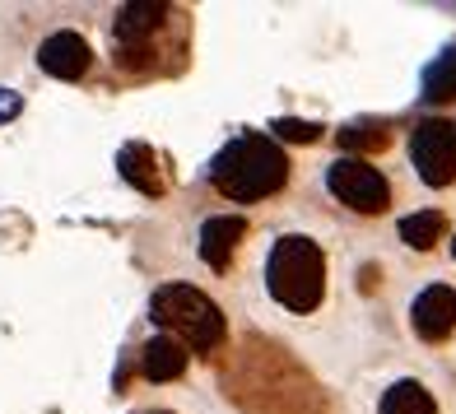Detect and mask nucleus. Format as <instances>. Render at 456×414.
I'll list each match as a JSON object with an SVG mask.
<instances>
[{"label":"nucleus","instance_id":"20e7f679","mask_svg":"<svg viewBox=\"0 0 456 414\" xmlns=\"http://www.w3.org/2000/svg\"><path fill=\"white\" fill-rule=\"evenodd\" d=\"M150 313L163 326V336H173L182 349H196V354H219L224 340H228V321L219 313V303L210 294H200V288H191V284L154 288Z\"/></svg>","mask_w":456,"mask_h":414},{"label":"nucleus","instance_id":"2eb2a0df","mask_svg":"<svg viewBox=\"0 0 456 414\" xmlns=\"http://www.w3.org/2000/svg\"><path fill=\"white\" fill-rule=\"evenodd\" d=\"M382 414H438V405H433V396L424 391V382L405 377L382 396Z\"/></svg>","mask_w":456,"mask_h":414},{"label":"nucleus","instance_id":"7ed1b4c3","mask_svg":"<svg viewBox=\"0 0 456 414\" xmlns=\"http://www.w3.org/2000/svg\"><path fill=\"white\" fill-rule=\"evenodd\" d=\"M210 182L224 200L252 205L275 196L280 186L289 182V158L271 135H238L233 144H224L219 158L210 163Z\"/></svg>","mask_w":456,"mask_h":414},{"label":"nucleus","instance_id":"0eeeda50","mask_svg":"<svg viewBox=\"0 0 456 414\" xmlns=\"http://www.w3.org/2000/svg\"><path fill=\"white\" fill-rule=\"evenodd\" d=\"M326 186H330V196L340 205H349L354 215H387V205H391V186L368 158H345L340 154L326 168Z\"/></svg>","mask_w":456,"mask_h":414},{"label":"nucleus","instance_id":"ddd939ff","mask_svg":"<svg viewBox=\"0 0 456 414\" xmlns=\"http://www.w3.org/2000/svg\"><path fill=\"white\" fill-rule=\"evenodd\" d=\"M447 233V215L443 210H419V215H405L401 219V242L414 247V252H433Z\"/></svg>","mask_w":456,"mask_h":414},{"label":"nucleus","instance_id":"6ab92c4d","mask_svg":"<svg viewBox=\"0 0 456 414\" xmlns=\"http://www.w3.org/2000/svg\"><path fill=\"white\" fill-rule=\"evenodd\" d=\"M10 117H19V93L0 89V121H10Z\"/></svg>","mask_w":456,"mask_h":414},{"label":"nucleus","instance_id":"9d476101","mask_svg":"<svg viewBox=\"0 0 456 414\" xmlns=\"http://www.w3.org/2000/svg\"><path fill=\"white\" fill-rule=\"evenodd\" d=\"M247 238V219L242 215H215L200 223V261L210 271H228V261L238 256V247Z\"/></svg>","mask_w":456,"mask_h":414},{"label":"nucleus","instance_id":"dca6fc26","mask_svg":"<svg viewBox=\"0 0 456 414\" xmlns=\"http://www.w3.org/2000/svg\"><path fill=\"white\" fill-rule=\"evenodd\" d=\"M424 98H456V47L424 75Z\"/></svg>","mask_w":456,"mask_h":414},{"label":"nucleus","instance_id":"f257e3e1","mask_svg":"<svg viewBox=\"0 0 456 414\" xmlns=\"http://www.w3.org/2000/svg\"><path fill=\"white\" fill-rule=\"evenodd\" d=\"M224 396H233L252 414H326L313 377L261 336L242 340L233 372H224Z\"/></svg>","mask_w":456,"mask_h":414},{"label":"nucleus","instance_id":"aec40b11","mask_svg":"<svg viewBox=\"0 0 456 414\" xmlns=\"http://www.w3.org/2000/svg\"><path fill=\"white\" fill-rule=\"evenodd\" d=\"M144 414H168V410H144Z\"/></svg>","mask_w":456,"mask_h":414},{"label":"nucleus","instance_id":"412c9836","mask_svg":"<svg viewBox=\"0 0 456 414\" xmlns=\"http://www.w3.org/2000/svg\"><path fill=\"white\" fill-rule=\"evenodd\" d=\"M452 256H456V238H452Z\"/></svg>","mask_w":456,"mask_h":414},{"label":"nucleus","instance_id":"423d86ee","mask_svg":"<svg viewBox=\"0 0 456 414\" xmlns=\"http://www.w3.org/2000/svg\"><path fill=\"white\" fill-rule=\"evenodd\" d=\"M410 158L419 168V182L443 191L456 182V121L447 117H428L410 131Z\"/></svg>","mask_w":456,"mask_h":414},{"label":"nucleus","instance_id":"f8f14e48","mask_svg":"<svg viewBox=\"0 0 456 414\" xmlns=\"http://www.w3.org/2000/svg\"><path fill=\"white\" fill-rule=\"evenodd\" d=\"M182 372H186V349L173 336L144 340V349H140V377L144 382H177Z\"/></svg>","mask_w":456,"mask_h":414},{"label":"nucleus","instance_id":"39448f33","mask_svg":"<svg viewBox=\"0 0 456 414\" xmlns=\"http://www.w3.org/2000/svg\"><path fill=\"white\" fill-rule=\"evenodd\" d=\"M265 284L280 307L289 313H313L326 294V256L307 233H284L271 247V265H265Z\"/></svg>","mask_w":456,"mask_h":414},{"label":"nucleus","instance_id":"6e6552de","mask_svg":"<svg viewBox=\"0 0 456 414\" xmlns=\"http://www.w3.org/2000/svg\"><path fill=\"white\" fill-rule=\"evenodd\" d=\"M410 326L424 345H443L456 336V288L447 284H428L410 307Z\"/></svg>","mask_w":456,"mask_h":414},{"label":"nucleus","instance_id":"4468645a","mask_svg":"<svg viewBox=\"0 0 456 414\" xmlns=\"http://www.w3.org/2000/svg\"><path fill=\"white\" fill-rule=\"evenodd\" d=\"M391 144V126L387 121H359V126H345L340 131V150L345 158H363V154H378Z\"/></svg>","mask_w":456,"mask_h":414},{"label":"nucleus","instance_id":"a211bd4d","mask_svg":"<svg viewBox=\"0 0 456 414\" xmlns=\"http://www.w3.org/2000/svg\"><path fill=\"white\" fill-rule=\"evenodd\" d=\"M378 284H382V271H378V265H363V271H359V294H372Z\"/></svg>","mask_w":456,"mask_h":414},{"label":"nucleus","instance_id":"f3484780","mask_svg":"<svg viewBox=\"0 0 456 414\" xmlns=\"http://www.w3.org/2000/svg\"><path fill=\"white\" fill-rule=\"evenodd\" d=\"M271 131H275L280 140H289V144H317V140L326 135V126H317V121H294V117H280Z\"/></svg>","mask_w":456,"mask_h":414},{"label":"nucleus","instance_id":"f03ea898","mask_svg":"<svg viewBox=\"0 0 456 414\" xmlns=\"http://www.w3.org/2000/svg\"><path fill=\"white\" fill-rule=\"evenodd\" d=\"M191 47V19L177 5H121L112 24V61L126 79H159L177 75Z\"/></svg>","mask_w":456,"mask_h":414},{"label":"nucleus","instance_id":"9b49d317","mask_svg":"<svg viewBox=\"0 0 456 414\" xmlns=\"http://www.w3.org/2000/svg\"><path fill=\"white\" fill-rule=\"evenodd\" d=\"M117 173L126 177L140 196H163V191H168V177H163L159 154L150 150V144H140V140L121 144V154H117Z\"/></svg>","mask_w":456,"mask_h":414},{"label":"nucleus","instance_id":"1a4fd4ad","mask_svg":"<svg viewBox=\"0 0 456 414\" xmlns=\"http://www.w3.org/2000/svg\"><path fill=\"white\" fill-rule=\"evenodd\" d=\"M37 66L56 79H85L89 66H94V52H89L85 37L66 28V33H52L47 43L37 47Z\"/></svg>","mask_w":456,"mask_h":414}]
</instances>
